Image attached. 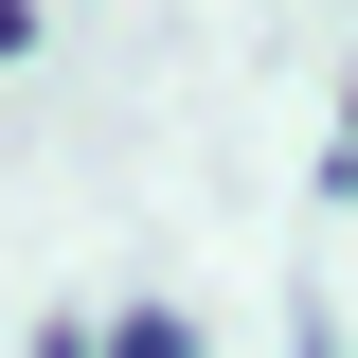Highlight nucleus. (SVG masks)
I'll list each match as a JSON object with an SVG mask.
<instances>
[{
    "label": "nucleus",
    "instance_id": "obj_1",
    "mask_svg": "<svg viewBox=\"0 0 358 358\" xmlns=\"http://www.w3.org/2000/svg\"><path fill=\"white\" fill-rule=\"evenodd\" d=\"M108 358H197V322H179V305H126V322H108Z\"/></svg>",
    "mask_w": 358,
    "mask_h": 358
},
{
    "label": "nucleus",
    "instance_id": "obj_2",
    "mask_svg": "<svg viewBox=\"0 0 358 358\" xmlns=\"http://www.w3.org/2000/svg\"><path fill=\"white\" fill-rule=\"evenodd\" d=\"M341 197H358V143H341Z\"/></svg>",
    "mask_w": 358,
    "mask_h": 358
}]
</instances>
